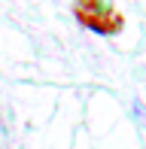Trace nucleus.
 <instances>
[{
	"instance_id": "f257e3e1",
	"label": "nucleus",
	"mask_w": 146,
	"mask_h": 149,
	"mask_svg": "<svg viewBox=\"0 0 146 149\" xmlns=\"http://www.w3.org/2000/svg\"><path fill=\"white\" fill-rule=\"evenodd\" d=\"M76 18L88 31H97V33H116L122 28V15L113 12L101 0H79L76 3Z\"/></svg>"
}]
</instances>
